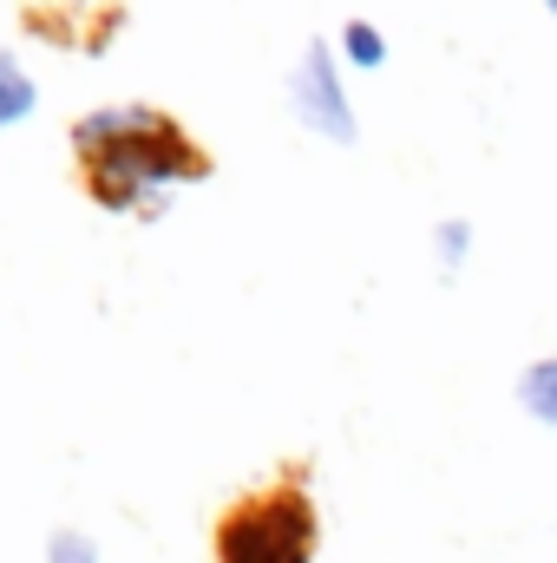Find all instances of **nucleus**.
Returning <instances> with one entry per match:
<instances>
[{
	"mask_svg": "<svg viewBox=\"0 0 557 563\" xmlns=\"http://www.w3.org/2000/svg\"><path fill=\"white\" fill-rule=\"evenodd\" d=\"M73 139H79V151H92V190L112 210L151 203V197H164L204 170V157L171 132V119H157L144 106L92 112V119H79Z\"/></svg>",
	"mask_w": 557,
	"mask_h": 563,
	"instance_id": "1",
	"label": "nucleus"
},
{
	"mask_svg": "<svg viewBox=\"0 0 557 563\" xmlns=\"http://www.w3.org/2000/svg\"><path fill=\"white\" fill-rule=\"evenodd\" d=\"M217 558L223 563H315V511H308V498L302 492L250 498L223 525Z\"/></svg>",
	"mask_w": 557,
	"mask_h": 563,
	"instance_id": "2",
	"label": "nucleus"
},
{
	"mask_svg": "<svg viewBox=\"0 0 557 563\" xmlns=\"http://www.w3.org/2000/svg\"><path fill=\"white\" fill-rule=\"evenodd\" d=\"M288 106H295V119H302L315 139H328V144L361 139L354 99H348V79H341V53L321 46V40L302 46V59H295V73H288Z\"/></svg>",
	"mask_w": 557,
	"mask_h": 563,
	"instance_id": "3",
	"label": "nucleus"
},
{
	"mask_svg": "<svg viewBox=\"0 0 557 563\" xmlns=\"http://www.w3.org/2000/svg\"><path fill=\"white\" fill-rule=\"evenodd\" d=\"M518 407H525L538 426L557 432V354H538V361L518 374Z\"/></svg>",
	"mask_w": 557,
	"mask_h": 563,
	"instance_id": "4",
	"label": "nucleus"
},
{
	"mask_svg": "<svg viewBox=\"0 0 557 563\" xmlns=\"http://www.w3.org/2000/svg\"><path fill=\"white\" fill-rule=\"evenodd\" d=\"M335 53H341V66H354V73H381V66H387V33H381L374 20H348L341 40H335Z\"/></svg>",
	"mask_w": 557,
	"mask_h": 563,
	"instance_id": "5",
	"label": "nucleus"
},
{
	"mask_svg": "<svg viewBox=\"0 0 557 563\" xmlns=\"http://www.w3.org/2000/svg\"><path fill=\"white\" fill-rule=\"evenodd\" d=\"M33 99H40V92H33V79H26L13 59H0V132H7V125H20V119L33 112Z\"/></svg>",
	"mask_w": 557,
	"mask_h": 563,
	"instance_id": "6",
	"label": "nucleus"
},
{
	"mask_svg": "<svg viewBox=\"0 0 557 563\" xmlns=\"http://www.w3.org/2000/svg\"><path fill=\"white\" fill-rule=\"evenodd\" d=\"M433 256H439V269H466V256H472V223H466V217H446V223L433 230Z\"/></svg>",
	"mask_w": 557,
	"mask_h": 563,
	"instance_id": "7",
	"label": "nucleus"
},
{
	"mask_svg": "<svg viewBox=\"0 0 557 563\" xmlns=\"http://www.w3.org/2000/svg\"><path fill=\"white\" fill-rule=\"evenodd\" d=\"M46 563H99V551H92V538H79V531H59V538L46 544Z\"/></svg>",
	"mask_w": 557,
	"mask_h": 563,
	"instance_id": "8",
	"label": "nucleus"
},
{
	"mask_svg": "<svg viewBox=\"0 0 557 563\" xmlns=\"http://www.w3.org/2000/svg\"><path fill=\"white\" fill-rule=\"evenodd\" d=\"M545 13H551V20H557V0H545Z\"/></svg>",
	"mask_w": 557,
	"mask_h": 563,
	"instance_id": "9",
	"label": "nucleus"
}]
</instances>
